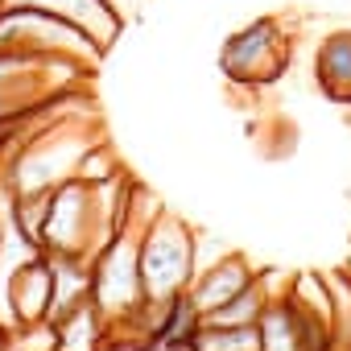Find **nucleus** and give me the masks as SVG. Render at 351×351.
Listing matches in <instances>:
<instances>
[{
	"mask_svg": "<svg viewBox=\"0 0 351 351\" xmlns=\"http://www.w3.org/2000/svg\"><path fill=\"white\" fill-rule=\"evenodd\" d=\"M136 261H141V285H145V302L149 306H165L169 298L186 293L195 273H199V265H195V236L186 232L182 219L161 215V211L145 223Z\"/></svg>",
	"mask_w": 351,
	"mask_h": 351,
	"instance_id": "f257e3e1",
	"label": "nucleus"
},
{
	"mask_svg": "<svg viewBox=\"0 0 351 351\" xmlns=\"http://www.w3.org/2000/svg\"><path fill=\"white\" fill-rule=\"evenodd\" d=\"M141 236L128 232V223L91 256V306L99 310V318L108 322V330L116 322H132L145 318V285H141V261H136Z\"/></svg>",
	"mask_w": 351,
	"mask_h": 351,
	"instance_id": "f03ea898",
	"label": "nucleus"
},
{
	"mask_svg": "<svg viewBox=\"0 0 351 351\" xmlns=\"http://www.w3.org/2000/svg\"><path fill=\"white\" fill-rule=\"evenodd\" d=\"M223 71L240 83H261V79H273L285 62V38L277 34L273 21H256L248 25L244 34H236L223 54H219Z\"/></svg>",
	"mask_w": 351,
	"mask_h": 351,
	"instance_id": "7ed1b4c3",
	"label": "nucleus"
},
{
	"mask_svg": "<svg viewBox=\"0 0 351 351\" xmlns=\"http://www.w3.org/2000/svg\"><path fill=\"white\" fill-rule=\"evenodd\" d=\"M5 302L13 310V326H34V322H50V306H54V269L46 252H34L29 261H21L9 281H5Z\"/></svg>",
	"mask_w": 351,
	"mask_h": 351,
	"instance_id": "20e7f679",
	"label": "nucleus"
},
{
	"mask_svg": "<svg viewBox=\"0 0 351 351\" xmlns=\"http://www.w3.org/2000/svg\"><path fill=\"white\" fill-rule=\"evenodd\" d=\"M0 9H34V13L58 17V21L83 29L99 50L112 46L120 25H124V13L112 5V0H0Z\"/></svg>",
	"mask_w": 351,
	"mask_h": 351,
	"instance_id": "39448f33",
	"label": "nucleus"
},
{
	"mask_svg": "<svg viewBox=\"0 0 351 351\" xmlns=\"http://www.w3.org/2000/svg\"><path fill=\"white\" fill-rule=\"evenodd\" d=\"M252 281H256V273L248 269V261H244V256H228V261H219V265L195 273L186 298H191V306L199 310V318H207L211 310H219L223 302H232V298H236L244 285H252Z\"/></svg>",
	"mask_w": 351,
	"mask_h": 351,
	"instance_id": "423d86ee",
	"label": "nucleus"
},
{
	"mask_svg": "<svg viewBox=\"0 0 351 351\" xmlns=\"http://www.w3.org/2000/svg\"><path fill=\"white\" fill-rule=\"evenodd\" d=\"M318 87L335 99V104H351V34H330L318 46Z\"/></svg>",
	"mask_w": 351,
	"mask_h": 351,
	"instance_id": "0eeeda50",
	"label": "nucleus"
},
{
	"mask_svg": "<svg viewBox=\"0 0 351 351\" xmlns=\"http://www.w3.org/2000/svg\"><path fill=\"white\" fill-rule=\"evenodd\" d=\"M269 302H273V298L265 293V281H252V285H244L232 302H223L219 310H211L203 322H207V326H256Z\"/></svg>",
	"mask_w": 351,
	"mask_h": 351,
	"instance_id": "6e6552de",
	"label": "nucleus"
},
{
	"mask_svg": "<svg viewBox=\"0 0 351 351\" xmlns=\"http://www.w3.org/2000/svg\"><path fill=\"white\" fill-rule=\"evenodd\" d=\"M112 5H116V9L124 13V5H136V0H112Z\"/></svg>",
	"mask_w": 351,
	"mask_h": 351,
	"instance_id": "1a4fd4ad",
	"label": "nucleus"
},
{
	"mask_svg": "<svg viewBox=\"0 0 351 351\" xmlns=\"http://www.w3.org/2000/svg\"><path fill=\"white\" fill-rule=\"evenodd\" d=\"M0 244H5V236H0Z\"/></svg>",
	"mask_w": 351,
	"mask_h": 351,
	"instance_id": "9d476101",
	"label": "nucleus"
}]
</instances>
